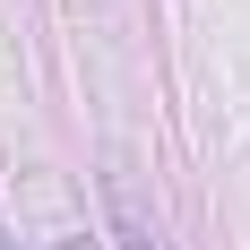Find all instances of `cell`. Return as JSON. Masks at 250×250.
Wrapping results in <instances>:
<instances>
[{"label": "cell", "mask_w": 250, "mask_h": 250, "mask_svg": "<svg viewBox=\"0 0 250 250\" xmlns=\"http://www.w3.org/2000/svg\"><path fill=\"white\" fill-rule=\"evenodd\" d=\"M129 250H147V242H138V233H129Z\"/></svg>", "instance_id": "2"}, {"label": "cell", "mask_w": 250, "mask_h": 250, "mask_svg": "<svg viewBox=\"0 0 250 250\" xmlns=\"http://www.w3.org/2000/svg\"><path fill=\"white\" fill-rule=\"evenodd\" d=\"M0 250H18V242H9V233H0Z\"/></svg>", "instance_id": "1"}]
</instances>
